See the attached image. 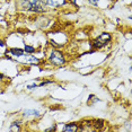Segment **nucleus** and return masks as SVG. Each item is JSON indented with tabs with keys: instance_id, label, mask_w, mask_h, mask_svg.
I'll list each match as a JSON object with an SVG mask.
<instances>
[{
	"instance_id": "nucleus-1",
	"label": "nucleus",
	"mask_w": 132,
	"mask_h": 132,
	"mask_svg": "<svg viewBox=\"0 0 132 132\" xmlns=\"http://www.w3.org/2000/svg\"><path fill=\"white\" fill-rule=\"evenodd\" d=\"M18 5L22 9L28 11L41 13L44 10V5L41 0H19Z\"/></svg>"
},
{
	"instance_id": "nucleus-2",
	"label": "nucleus",
	"mask_w": 132,
	"mask_h": 132,
	"mask_svg": "<svg viewBox=\"0 0 132 132\" xmlns=\"http://www.w3.org/2000/svg\"><path fill=\"white\" fill-rule=\"evenodd\" d=\"M49 60L51 63H53L55 65H62V64H64V62H65L64 56L62 55V53L59 52V51H52L50 54Z\"/></svg>"
},
{
	"instance_id": "nucleus-3",
	"label": "nucleus",
	"mask_w": 132,
	"mask_h": 132,
	"mask_svg": "<svg viewBox=\"0 0 132 132\" xmlns=\"http://www.w3.org/2000/svg\"><path fill=\"white\" fill-rule=\"evenodd\" d=\"M110 41H111L110 34H106V33H104V34H102L101 36H98V37L95 40L94 45H95V47L100 49V47L105 46V45L107 44V42H110Z\"/></svg>"
},
{
	"instance_id": "nucleus-4",
	"label": "nucleus",
	"mask_w": 132,
	"mask_h": 132,
	"mask_svg": "<svg viewBox=\"0 0 132 132\" xmlns=\"http://www.w3.org/2000/svg\"><path fill=\"white\" fill-rule=\"evenodd\" d=\"M43 2V5H46L49 7H52V8H58V7H61L65 4V0H41Z\"/></svg>"
},
{
	"instance_id": "nucleus-5",
	"label": "nucleus",
	"mask_w": 132,
	"mask_h": 132,
	"mask_svg": "<svg viewBox=\"0 0 132 132\" xmlns=\"http://www.w3.org/2000/svg\"><path fill=\"white\" fill-rule=\"evenodd\" d=\"M20 59V62H24V63H37V59L34 58V56H29L26 54H23L18 56Z\"/></svg>"
},
{
	"instance_id": "nucleus-6",
	"label": "nucleus",
	"mask_w": 132,
	"mask_h": 132,
	"mask_svg": "<svg viewBox=\"0 0 132 132\" xmlns=\"http://www.w3.org/2000/svg\"><path fill=\"white\" fill-rule=\"evenodd\" d=\"M10 53L13 55H15V56H20V55H23V54H25V51L24 50H20V49H11L10 50Z\"/></svg>"
},
{
	"instance_id": "nucleus-7",
	"label": "nucleus",
	"mask_w": 132,
	"mask_h": 132,
	"mask_svg": "<svg viewBox=\"0 0 132 132\" xmlns=\"http://www.w3.org/2000/svg\"><path fill=\"white\" fill-rule=\"evenodd\" d=\"M78 128L76 127V124H69L64 128V131H77Z\"/></svg>"
},
{
	"instance_id": "nucleus-8",
	"label": "nucleus",
	"mask_w": 132,
	"mask_h": 132,
	"mask_svg": "<svg viewBox=\"0 0 132 132\" xmlns=\"http://www.w3.org/2000/svg\"><path fill=\"white\" fill-rule=\"evenodd\" d=\"M27 114H32V115H34V116H38L37 111H25V112H24V115H27Z\"/></svg>"
},
{
	"instance_id": "nucleus-9",
	"label": "nucleus",
	"mask_w": 132,
	"mask_h": 132,
	"mask_svg": "<svg viewBox=\"0 0 132 132\" xmlns=\"http://www.w3.org/2000/svg\"><path fill=\"white\" fill-rule=\"evenodd\" d=\"M25 52H28V53H32V52H34V47H32V46H28V45H26L25 46Z\"/></svg>"
},
{
	"instance_id": "nucleus-10",
	"label": "nucleus",
	"mask_w": 132,
	"mask_h": 132,
	"mask_svg": "<svg viewBox=\"0 0 132 132\" xmlns=\"http://www.w3.org/2000/svg\"><path fill=\"white\" fill-rule=\"evenodd\" d=\"M89 1L93 2V4H97V1H98V0H89Z\"/></svg>"
},
{
	"instance_id": "nucleus-11",
	"label": "nucleus",
	"mask_w": 132,
	"mask_h": 132,
	"mask_svg": "<svg viewBox=\"0 0 132 132\" xmlns=\"http://www.w3.org/2000/svg\"><path fill=\"white\" fill-rule=\"evenodd\" d=\"M1 78H2V75H1V73H0V79H1Z\"/></svg>"
}]
</instances>
